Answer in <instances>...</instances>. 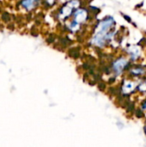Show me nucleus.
<instances>
[{"instance_id":"f257e3e1","label":"nucleus","mask_w":146,"mask_h":147,"mask_svg":"<svg viewBox=\"0 0 146 147\" xmlns=\"http://www.w3.org/2000/svg\"><path fill=\"white\" fill-rule=\"evenodd\" d=\"M87 18V12L83 9H79L75 13V22L77 23H82Z\"/></svg>"},{"instance_id":"f03ea898","label":"nucleus","mask_w":146,"mask_h":147,"mask_svg":"<svg viewBox=\"0 0 146 147\" xmlns=\"http://www.w3.org/2000/svg\"><path fill=\"white\" fill-rule=\"evenodd\" d=\"M127 61L125 59H119L114 64V69L117 73L121 72V71L125 68V66L126 65Z\"/></svg>"},{"instance_id":"7ed1b4c3","label":"nucleus","mask_w":146,"mask_h":147,"mask_svg":"<svg viewBox=\"0 0 146 147\" xmlns=\"http://www.w3.org/2000/svg\"><path fill=\"white\" fill-rule=\"evenodd\" d=\"M133 89V83L132 82H126L124 85V91H126V93L130 92Z\"/></svg>"}]
</instances>
